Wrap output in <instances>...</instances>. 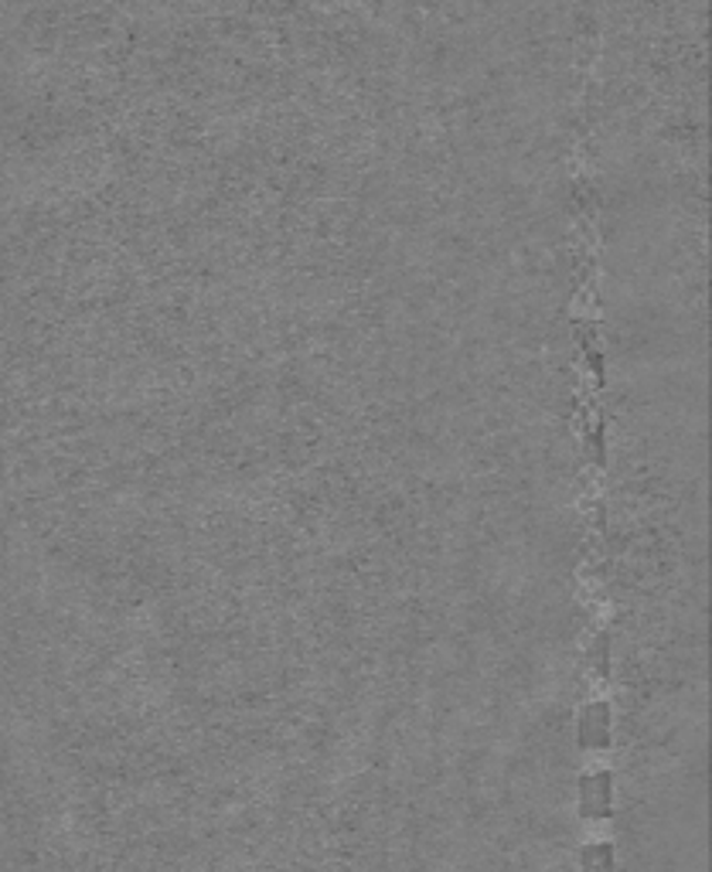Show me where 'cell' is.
Returning a JSON list of instances; mask_svg holds the SVG:
<instances>
[{
    "label": "cell",
    "mask_w": 712,
    "mask_h": 872,
    "mask_svg": "<svg viewBox=\"0 0 712 872\" xmlns=\"http://www.w3.org/2000/svg\"><path fill=\"white\" fill-rule=\"evenodd\" d=\"M610 733H614V712L610 702H589L580 712L576 723V740L583 749H607L610 746Z\"/></svg>",
    "instance_id": "2"
},
{
    "label": "cell",
    "mask_w": 712,
    "mask_h": 872,
    "mask_svg": "<svg viewBox=\"0 0 712 872\" xmlns=\"http://www.w3.org/2000/svg\"><path fill=\"white\" fill-rule=\"evenodd\" d=\"M580 872H617L614 846L610 842H589L580 852Z\"/></svg>",
    "instance_id": "3"
},
{
    "label": "cell",
    "mask_w": 712,
    "mask_h": 872,
    "mask_svg": "<svg viewBox=\"0 0 712 872\" xmlns=\"http://www.w3.org/2000/svg\"><path fill=\"white\" fill-rule=\"evenodd\" d=\"M580 815L589 821H604L614 815V777L607 770H593L580 780Z\"/></svg>",
    "instance_id": "1"
}]
</instances>
